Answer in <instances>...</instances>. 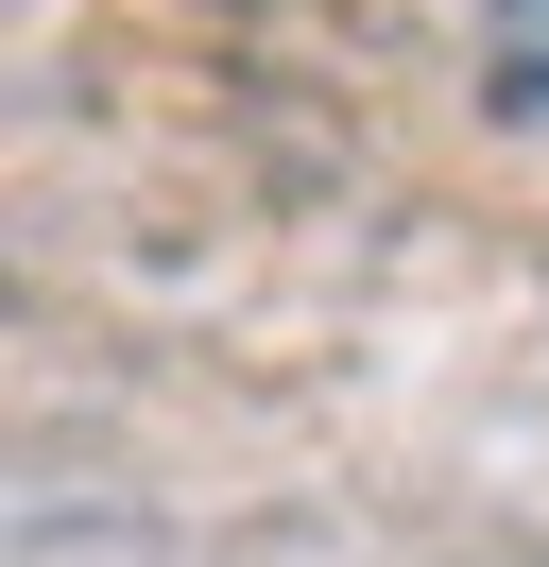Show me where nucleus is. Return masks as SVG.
I'll use <instances>...</instances> for the list:
<instances>
[{
	"label": "nucleus",
	"instance_id": "1",
	"mask_svg": "<svg viewBox=\"0 0 549 567\" xmlns=\"http://www.w3.org/2000/svg\"><path fill=\"white\" fill-rule=\"evenodd\" d=\"M498 104L549 121V0H498Z\"/></svg>",
	"mask_w": 549,
	"mask_h": 567
}]
</instances>
